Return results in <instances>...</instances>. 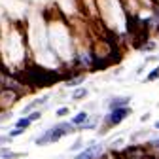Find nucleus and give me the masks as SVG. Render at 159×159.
<instances>
[{"label": "nucleus", "instance_id": "6e6552de", "mask_svg": "<svg viewBox=\"0 0 159 159\" xmlns=\"http://www.w3.org/2000/svg\"><path fill=\"white\" fill-rule=\"evenodd\" d=\"M87 119H89V112H87V110H80L78 114H74V116L70 117V123H72V125L80 131V129H82V127L85 125Z\"/></svg>", "mask_w": 159, "mask_h": 159}, {"label": "nucleus", "instance_id": "5701e85b", "mask_svg": "<svg viewBox=\"0 0 159 159\" xmlns=\"http://www.w3.org/2000/svg\"><path fill=\"white\" fill-rule=\"evenodd\" d=\"M148 119H150V114H144V116H142V117H140V121H142V123H144V121H148Z\"/></svg>", "mask_w": 159, "mask_h": 159}, {"label": "nucleus", "instance_id": "a211bd4d", "mask_svg": "<svg viewBox=\"0 0 159 159\" xmlns=\"http://www.w3.org/2000/svg\"><path fill=\"white\" fill-rule=\"evenodd\" d=\"M155 48H157V44L153 42V40H146L144 46H142V49H144V51H148V53H150V51H153Z\"/></svg>", "mask_w": 159, "mask_h": 159}, {"label": "nucleus", "instance_id": "6ab92c4d", "mask_svg": "<svg viewBox=\"0 0 159 159\" xmlns=\"http://www.w3.org/2000/svg\"><path fill=\"white\" fill-rule=\"evenodd\" d=\"M23 133H25L23 129H17V127H13V129H11V131L8 133V136H10V138H17V136H21Z\"/></svg>", "mask_w": 159, "mask_h": 159}, {"label": "nucleus", "instance_id": "f3484780", "mask_svg": "<svg viewBox=\"0 0 159 159\" xmlns=\"http://www.w3.org/2000/svg\"><path fill=\"white\" fill-rule=\"evenodd\" d=\"M27 117L30 119L32 123H34V121H40V119H42V110H34V112H30Z\"/></svg>", "mask_w": 159, "mask_h": 159}, {"label": "nucleus", "instance_id": "b1692460", "mask_svg": "<svg viewBox=\"0 0 159 159\" xmlns=\"http://www.w3.org/2000/svg\"><path fill=\"white\" fill-rule=\"evenodd\" d=\"M153 129H155V131H159V119H157V121L153 123Z\"/></svg>", "mask_w": 159, "mask_h": 159}, {"label": "nucleus", "instance_id": "423d86ee", "mask_svg": "<svg viewBox=\"0 0 159 159\" xmlns=\"http://www.w3.org/2000/svg\"><path fill=\"white\" fill-rule=\"evenodd\" d=\"M19 95L17 91H11V89H2L0 87V112L2 110H10L17 101H19Z\"/></svg>", "mask_w": 159, "mask_h": 159}, {"label": "nucleus", "instance_id": "0eeeda50", "mask_svg": "<svg viewBox=\"0 0 159 159\" xmlns=\"http://www.w3.org/2000/svg\"><path fill=\"white\" fill-rule=\"evenodd\" d=\"M131 104V95H114L106 101V108L108 110H116V108H123Z\"/></svg>", "mask_w": 159, "mask_h": 159}, {"label": "nucleus", "instance_id": "39448f33", "mask_svg": "<svg viewBox=\"0 0 159 159\" xmlns=\"http://www.w3.org/2000/svg\"><path fill=\"white\" fill-rule=\"evenodd\" d=\"M95 61H97V53H95V51H91V49H78L74 65H76L78 68H82V70H84V68H91V70H93Z\"/></svg>", "mask_w": 159, "mask_h": 159}, {"label": "nucleus", "instance_id": "dca6fc26", "mask_svg": "<svg viewBox=\"0 0 159 159\" xmlns=\"http://www.w3.org/2000/svg\"><path fill=\"white\" fill-rule=\"evenodd\" d=\"M68 114H70V108H68V106H61V108L55 110V116H57V117H66Z\"/></svg>", "mask_w": 159, "mask_h": 159}, {"label": "nucleus", "instance_id": "f257e3e1", "mask_svg": "<svg viewBox=\"0 0 159 159\" xmlns=\"http://www.w3.org/2000/svg\"><path fill=\"white\" fill-rule=\"evenodd\" d=\"M78 129L70 123V121H59L55 125H51L49 129H46L40 136L34 138V144L36 146H49V144H55L59 142L61 138L68 136V134H74Z\"/></svg>", "mask_w": 159, "mask_h": 159}, {"label": "nucleus", "instance_id": "4468645a", "mask_svg": "<svg viewBox=\"0 0 159 159\" xmlns=\"http://www.w3.org/2000/svg\"><path fill=\"white\" fill-rule=\"evenodd\" d=\"M21 155H25V153H15L10 148H0V159H17Z\"/></svg>", "mask_w": 159, "mask_h": 159}, {"label": "nucleus", "instance_id": "1a4fd4ad", "mask_svg": "<svg viewBox=\"0 0 159 159\" xmlns=\"http://www.w3.org/2000/svg\"><path fill=\"white\" fill-rule=\"evenodd\" d=\"M144 146L148 148V152H150L152 159H159V136H153V138H150V140H148Z\"/></svg>", "mask_w": 159, "mask_h": 159}, {"label": "nucleus", "instance_id": "7ed1b4c3", "mask_svg": "<svg viewBox=\"0 0 159 159\" xmlns=\"http://www.w3.org/2000/svg\"><path fill=\"white\" fill-rule=\"evenodd\" d=\"M106 144L104 142H97V140H91L87 142V146H84L80 150L74 159H102L106 155Z\"/></svg>", "mask_w": 159, "mask_h": 159}, {"label": "nucleus", "instance_id": "aec40b11", "mask_svg": "<svg viewBox=\"0 0 159 159\" xmlns=\"http://www.w3.org/2000/svg\"><path fill=\"white\" fill-rule=\"evenodd\" d=\"M84 148V140H82V138H78V140L70 146V152H78V150H82Z\"/></svg>", "mask_w": 159, "mask_h": 159}, {"label": "nucleus", "instance_id": "20e7f679", "mask_svg": "<svg viewBox=\"0 0 159 159\" xmlns=\"http://www.w3.org/2000/svg\"><path fill=\"white\" fill-rule=\"evenodd\" d=\"M117 153L121 159H152V155L144 144H129Z\"/></svg>", "mask_w": 159, "mask_h": 159}, {"label": "nucleus", "instance_id": "2eb2a0df", "mask_svg": "<svg viewBox=\"0 0 159 159\" xmlns=\"http://www.w3.org/2000/svg\"><path fill=\"white\" fill-rule=\"evenodd\" d=\"M157 80H159V65L153 66V68L148 72V76L144 78V82H146V84H152V82H157Z\"/></svg>", "mask_w": 159, "mask_h": 159}, {"label": "nucleus", "instance_id": "9d476101", "mask_svg": "<svg viewBox=\"0 0 159 159\" xmlns=\"http://www.w3.org/2000/svg\"><path fill=\"white\" fill-rule=\"evenodd\" d=\"M84 82H85V76H84V74H76V76H72L70 80H66L65 85H66L68 89H76V87H82Z\"/></svg>", "mask_w": 159, "mask_h": 159}, {"label": "nucleus", "instance_id": "ddd939ff", "mask_svg": "<svg viewBox=\"0 0 159 159\" xmlns=\"http://www.w3.org/2000/svg\"><path fill=\"white\" fill-rule=\"evenodd\" d=\"M32 125V121L27 117V116H21L19 119H15V123H13V127H17V129H23V131H27L29 127Z\"/></svg>", "mask_w": 159, "mask_h": 159}, {"label": "nucleus", "instance_id": "f8f14e48", "mask_svg": "<svg viewBox=\"0 0 159 159\" xmlns=\"http://www.w3.org/2000/svg\"><path fill=\"white\" fill-rule=\"evenodd\" d=\"M98 121H102V119H98V116H95V117L89 116V119L85 121V125L80 129V131H95V129H98Z\"/></svg>", "mask_w": 159, "mask_h": 159}, {"label": "nucleus", "instance_id": "9b49d317", "mask_svg": "<svg viewBox=\"0 0 159 159\" xmlns=\"http://www.w3.org/2000/svg\"><path fill=\"white\" fill-rule=\"evenodd\" d=\"M87 95H89V89L87 87H76L74 91H72V101H84V98H87Z\"/></svg>", "mask_w": 159, "mask_h": 159}, {"label": "nucleus", "instance_id": "412c9836", "mask_svg": "<svg viewBox=\"0 0 159 159\" xmlns=\"http://www.w3.org/2000/svg\"><path fill=\"white\" fill-rule=\"evenodd\" d=\"M11 142V138L8 136V134H0V148H4L6 144H10Z\"/></svg>", "mask_w": 159, "mask_h": 159}, {"label": "nucleus", "instance_id": "4be33fe9", "mask_svg": "<svg viewBox=\"0 0 159 159\" xmlns=\"http://www.w3.org/2000/svg\"><path fill=\"white\" fill-rule=\"evenodd\" d=\"M102 159H121V157H119L117 152H106V155H104Z\"/></svg>", "mask_w": 159, "mask_h": 159}, {"label": "nucleus", "instance_id": "f03ea898", "mask_svg": "<svg viewBox=\"0 0 159 159\" xmlns=\"http://www.w3.org/2000/svg\"><path fill=\"white\" fill-rule=\"evenodd\" d=\"M133 110L131 106H123V108H116V110H108L106 116L102 117V129H101V134H104L106 131L117 127V125H121L127 117H131Z\"/></svg>", "mask_w": 159, "mask_h": 159}]
</instances>
